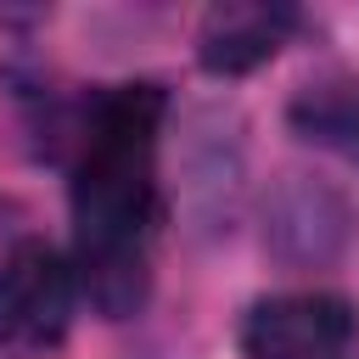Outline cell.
<instances>
[{"mask_svg": "<svg viewBox=\"0 0 359 359\" xmlns=\"http://www.w3.org/2000/svg\"><path fill=\"white\" fill-rule=\"evenodd\" d=\"M168 90L151 79L107 84L67 112V208L79 292L101 320H129L151 297V247L163 230L157 146Z\"/></svg>", "mask_w": 359, "mask_h": 359, "instance_id": "obj_1", "label": "cell"}, {"mask_svg": "<svg viewBox=\"0 0 359 359\" xmlns=\"http://www.w3.org/2000/svg\"><path fill=\"white\" fill-rule=\"evenodd\" d=\"M79 303L84 292L73 252L50 247L45 236H22L0 264V353H56L73 331Z\"/></svg>", "mask_w": 359, "mask_h": 359, "instance_id": "obj_2", "label": "cell"}, {"mask_svg": "<svg viewBox=\"0 0 359 359\" xmlns=\"http://www.w3.org/2000/svg\"><path fill=\"white\" fill-rule=\"evenodd\" d=\"M353 202L303 168H286L264 196V252L286 269H331L353 247Z\"/></svg>", "mask_w": 359, "mask_h": 359, "instance_id": "obj_3", "label": "cell"}, {"mask_svg": "<svg viewBox=\"0 0 359 359\" xmlns=\"http://www.w3.org/2000/svg\"><path fill=\"white\" fill-rule=\"evenodd\" d=\"M359 337V314L342 292H269L241 314V353L247 359H348Z\"/></svg>", "mask_w": 359, "mask_h": 359, "instance_id": "obj_4", "label": "cell"}, {"mask_svg": "<svg viewBox=\"0 0 359 359\" xmlns=\"http://www.w3.org/2000/svg\"><path fill=\"white\" fill-rule=\"evenodd\" d=\"M297 28L292 6H264V0H230L213 6L196 28V62L213 79H241L252 67H264Z\"/></svg>", "mask_w": 359, "mask_h": 359, "instance_id": "obj_5", "label": "cell"}, {"mask_svg": "<svg viewBox=\"0 0 359 359\" xmlns=\"http://www.w3.org/2000/svg\"><path fill=\"white\" fill-rule=\"evenodd\" d=\"M286 123L297 140H309L342 163H359V73L325 67V73L303 79L286 101Z\"/></svg>", "mask_w": 359, "mask_h": 359, "instance_id": "obj_6", "label": "cell"}]
</instances>
